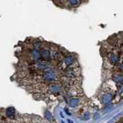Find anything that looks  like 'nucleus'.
<instances>
[{"instance_id": "obj_1", "label": "nucleus", "mask_w": 123, "mask_h": 123, "mask_svg": "<svg viewBox=\"0 0 123 123\" xmlns=\"http://www.w3.org/2000/svg\"><path fill=\"white\" fill-rule=\"evenodd\" d=\"M42 78L47 82H55L57 80V75L54 70L49 69L44 72Z\"/></svg>"}, {"instance_id": "obj_2", "label": "nucleus", "mask_w": 123, "mask_h": 123, "mask_svg": "<svg viewBox=\"0 0 123 123\" xmlns=\"http://www.w3.org/2000/svg\"><path fill=\"white\" fill-rule=\"evenodd\" d=\"M35 68L38 71H43L45 72L46 70L50 69V64L49 62L45 61V60H39L36 62V63L35 64Z\"/></svg>"}, {"instance_id": "obj_3", "label": "nucleus", "mask_w": 123, "mask_h": 123, "mask_svg": "<svg viewBox=\"0 0 123 123\" xmlns=\"http://www.w3.org/2000/svg\"><path fill=\"white\" fill-rule=\"evenodd\" d=\"M40 55H41V58L42 60H45V61H47L49 62L51 60V52L48 49H45V48H42L40 50Z\"/></svg>"}, {"instance_id": "obj_4", "label": "nucleus", "mask_w": 123, "mask_h": 123, "mask_svg": "<svg viewBox=\"0 0 123 123\" xmlns=\"http://www.w3.org/2000/svg\"><path fill=\"white\" fill-rule=\"evenodd\" d=\"M30 56L32 60L34 62H37L41 59V55H40V51L37 50L36 49H32L30 50Z\"/></svg>"}, {"instance_id": "obj_5", "label": "nucleus", "mask_w": 123, "mask_h": 123, "mask_svg": "<svg viewBox=\"0 0 123 123\" xmlns=\"http://www.w3.org/2000/svg\"><path fill=\"white\" fill-rule=\"evenodd\" d=\"M49 92L52 93V94H58L62 90V88L60 86V85L58 84H52L49 86Z\"/></svg>"}, {"instance_id": "obj_6", "label": "nucleus", "mask_w": 123, "mask_h": 123, "mask_svg": "<svg viewBox=\"0 0 123 123\" xmlns=\"http://www.w3.org/2000/svg\"><path fill=\"white\" fill-rule=\"evenodd\" d=\"M75 62V58L72 55H66L63 59V62L66 65V66H67V67H69L72 65H73Z\"/></svg>"}, {"instance_id": "obj_7", "label": "nucleus", "mask_w": 123, "mask_h": 123, "mask_svg": "<svg viewBox=\"0 0 123 123\" xmlns=\"http://www.w3.org/2000/svg\"><path fill=\"white\" fill-rule=\"evenodd\" d=\"M112 95L109 94V93L103 95L102 97V103L105 105L110 103V102H112Z\"/></svg>"}, {"instance_id": "obj_8", "label": "nucleus", "mask_w": 123, "mask_h": 123, "mask_svg": "<svg viewBox=\"0 0 123 123\" xmlns=\"http://www.w3.org/2000/svg\"><path fill=\"white\" fill-rule=\"evenodd\" d=\"M6 115L9 119H14L16 115V110L13 107H9L6 109Z\"/></svg>"}, {"instance_id": "obj_9", "label": "nucleus", "mask_w": 123, "mask_h": 123, "mask_svg": "<svg viewBox=\"0 0 123 123\" xmlns=\"http://www.w3.org/2000/svg\"><path fill=\"white\" fill-rule=\"evenodd\" d=\"M109 58L110 62L112 64H113V65L116 64L119 61V58H118V57H117V55L115 54H114V53H110L109 55Z\"/></svg>"}, {"instance_id": "obj_10", "label": "nucleus", "mask_w": 123, "mask_h": 123, "mask_svg": "<svg viewBox=\"0 0 123 123\" xmlns=\"http://www.w3.org/2000/svg\"><path fill=\"white\" fill-rule=\"evenodd\" d=\"M79 104V100L78 98H72L69 102V106L72 108H75Z\"/></svg>"}, {"instance_id": "obj_11", "label": "nucleus", "mask_w": 123, "mask_h": 123, "mask_svg": "<svg viewBox=\"0 0 123 123\" xmlns=\"http://www.w3.org/2000/svg\"><path fill=\"white\" fill-rule=\"evenodd\" d=\"M33 48L34 49H37V50H39L40 51L41 50V49L42 48V42H40L39 40H36V41H34L33 42Z\"/></svg>"}, {"instance_id": "obj_12", "label": "nucleus", "mask_w": 123, "mask_h": 123, "mask_svg": "<svg viewBox=\"0 0 123 123\" xmlns=\"http://www.w3.org/2000/svg\"><path fill=\"white\" fill-rule=\"evenodd\" d=\"M68 3L72 7H76L79 5V0H67Z\"/></svg>"}, {"instance_id": "obj_13", "label": "nucleus", "mask_w": 123, "mask_h": 123, "mask_svg": "<svg viewBox=\"0 0 123 123\" xmlns=\"http://www.w3.org/2000/svg\"><path fill=\"white\" fill-rule=\"evenodd\" d=\"M45 118L48 121H52V114L49 110H45Z\"/></svg>"}, {"instance_id": "obj_14", "label": "nucleus", "mask_w": 123, "mask_h": 123, "mask_svg": "<svg viewBox=\"0 0 123 123\" xmlns=\"http://www.w3.org/2000/svg\"><path fill=\"white\" fill-rule=\"evenodd\" d=\"M115 81L117 82H121L122 80V77L121 75H115Z\"/></svg>"}, {"instance_id": "obj_15", "label": "nucleus", "mask_w": 123, "mask_h": 123, "mask_svg": "<svg viewBox=\"0 0 123 123\" xmlns=\"http://www.w3.org/2000/svg\"><path fill=\"white\" fill-rule=\"evenodd\" d=\"M89 117H90V115H89V113L86 112V113L84 115V116H83V119H84V120H88V119H89Z\"/></svg>"}, {"instance_id": "obj_16", "label": "nucleus", "mask_w": 123, "mask_h": 123, "mask_svg": "<svg viewBox=\"0 0 123 123\" xmlns=\"http://www.w3.org/2000/svg\"><path fill=\"white\" fill-rule=\"evenodd\" d=\"M122 123H123V121H122Z\"/></svg>"}]
</instances>
